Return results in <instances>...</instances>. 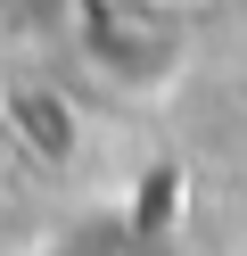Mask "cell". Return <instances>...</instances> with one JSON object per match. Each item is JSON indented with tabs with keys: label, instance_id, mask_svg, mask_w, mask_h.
Segmentation results:
<instances>
[{
	"label": "cell",
	"instance_id": "cell-1",
	"mask_svg": "<svg viewBox=\"0 0 247 256\" xmlns=\"http://www.w3.org/2000/svg\"><path fill=\"white\" fill-rule=\"evenodd\" d=\"M66 66L115 100H165L198 58V17L165 0H66L58 8Z\"/></svg>",
	"mask_w": 247,
	"mask_h": 256
},
{
	"label": "cell",
	"instance_id": "cell-2",
	"mask_svg": "<svg viewBox=\"0 0 247 256\" xmlns=\"http://www.w3.org/2000/svg\"><path fill=\"white\" fill-rule=\"evenodd\" d=\"M0 132L33 166H82V108L58 74H16L0 83Z\"/></svg>",
	"mask_w": 247,
	"mask_h": 256
},
{
	"label": "cell",
	"instance_id": "cell-3",
	"mask_svg": "<svg viewBox=\"0 0 247 256\" xmlns=\"http://www.w3.org/2000/svg\"><path fill=\"white\" fill-rule=\"evenodd\" d=\"M165 8H181V17H198V8H223V0H165Z\"/></svg>",
	"mask_w": 247,
	"mask_h": 256
},
{
	"label": "cell",
	"instance_id": "cell-4",
	"mask_svg": "<svg viewBox=\"0 0 247 256\" xmlns=\"http://www.w3.org/2000/svg\"><path fill=\"white\" fill-rule=\"evenodd\" d=\"M41 256H74V248H41Z\"/></svg>",
	"mask_w": 247,
	"mask_h": 256
}]
</instances>
